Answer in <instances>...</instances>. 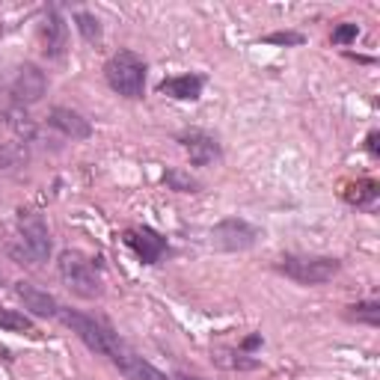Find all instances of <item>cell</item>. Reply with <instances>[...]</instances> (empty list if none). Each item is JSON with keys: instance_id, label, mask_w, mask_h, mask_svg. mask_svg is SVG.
I'll use <instances>...</instances> for the list:
<instances>
[{"instance_id": "obj_1", "label": "cell", "mask_w": 380, "mask_h": 380, "mask_svg": "<svg viewBox=\"0 0 380 380\" xmlns=\"http://www.w3.org/2000/svg\"><path fill=\"white\" fill-rule=\"evenodd\" d=\"M18 244H12L9 253L18 265H45L51 258V232L39 211L21 208L18 211Z\"/></svg>"}, {"instance_id": "obj_2", "label": "cell", "mask_w": 380, "mask_h": 380, "mask_svg": "<svg viewBox=\"0 0 380 380\" xmlns=\"http://www.w3.org/2000/svg\"><path fill=\"white\" fill-rule=\"evenodd\" d=\"M59 280L74 297L81 300H98L104 294V280L96 267V262L89 255H84L81 250H63L59 253Z\"/></svg>"}, {"instance_id": "obj_3", "label": "cell", "mask_w": 380, "mask_h": 380, "mask_svg": "<svg viewBox=\"0 0 380 380\" xmlns=\"http://www.w3.org/2000/svg\"><path fill=\"white\" fill-rule=\"evenodd\" d=\"M146 59L137 51H116L104 63V81L122 98H143L146 93Z\"/></svg>"}, {"instance_id": "obj_4", "label": "cell", "mask_w": 380, "mask_h": 380, "mask_svg": "<svg viewBox=\"0 0 380 380\" xmlns=\"http://www.w3.org/2000/svg\"><path fill=\"white\" fill-rule=\"evenodd\" d=\"M59 321H63L74 336H78L93 354H101V357H113L119 351L122 339L104 324V321H96L93 315H84V312H74V309H63L59 306Z\"/></svg>"}, {"instance_id": "obj_5", "label": "cell", "mask_w": 380, "mask_h": 380, "mask_svg": "<svg viewBox=\"0 0 380 380\" xmlns=\"http://www.w3.org/2000/svg\"><path fill=\"white\" fill-rule=\"evenodd\" d=\"M277 270L300 285H324L342 270V262L333 255H282Z\"/></svg>"}, {"instance_id": "obj_6", "label": "cell", "mask_w": 380, "mask_h": 380, "mask_svg": "<svg viewBox=\"0 0 380 380\" xmlns=\"http://www.w3.org/2000/svg\"><path fill=\"white\" fill-rule=\"evenodd\" d=\"M48 93V74H45L36 63H21L9 71L6 78V96L12 98L15 108H33Z\"/></svg>"}, {"instance_id": "obj_7", "label": "cell", "mask_w": 380, "mask_h": 380, "mask_svg": "<svg viewBox=\"0 0 380 380\" xmlns=\"http://www.w3.org/2000/svg\"><path fill=\"white\" fill-rule=\"evenodd\" d=\"M258 238H262V232L244 217H226L211 229V247L223 253H241V250L255 247Z\"/></svg>"}, {"instance_id": "obj_8", "label": "cell", "mask_w": 380, "mask_h": 380, "mask_svg": "<svg viewBox=\"0 0 380 380\" xmlns=\"http://www.w3.org/2000/svg\"><path fill=\"white\" fill-rule=\"evenodd\" d=\"M39 48L48 59H59L69 48V24L57 9H48L39 24Z\"/></svg>"}, {"instance_id": "obj_9", "label": "cell", "mask_w": 380, "mask_h": 380, "mask_svg": "<svg viewBox=\"0 0 380 380\" xmlns=\"http://www.w3.org/2000/svg\"><path fill=\"white\" fill-rule=\"evenodd\" d=\"M178 143H181V149L188 151V158H190L193 166H211V163H217V161L223 158L220 143H217L211 134L200 131V128L181 131V134H178Z\"/></svg>"}, {"instance_id": "obj_10", "label": "cell", "mask_w": 380, "mask_h": 380, "mask_svg": "<svg viewBox=\"0 0 380 380\" xmlns=\"http://www.w3.org/2000/svg\"><path fill=\"white\" fill-rule=\"evenodd\" d=\"M125 244L143 258V265H158L161 255L166 253V238L155 232L151 226H137L125 232Z\"/></svg>"}, {"instance_id": "obj_11", "label": "cell", "mask_w": 380, "mask_h": 380, "mask_svg": "<svg viewBox=\"0 0 380 380\" xmlns=\"http://www.w3.org/2000/svg\"><path fill=\"white\" fill-rule=\"evenodd\" d=\"M48 125L57 128L63 137H69V140H89V137H93L89 119H84L78 110H71V108H51L48 110Z\"/></svg>"}, {"instance_id": "obj_12", "label": "cell", "mask_w": 380, "mask_h": 380, "mask_svg": "<svg viewBox=\"0 0 380 380\" xmlns=\"http://www.w3.org/2000/svg\"><path fill=\"white\" fill-rule=\"evenodd\" d=\"M110 359H113V366L125 374V380H170L161 369L151 366V362H146L143 357L131 354L125 345H119V351Z\"/></svg>"}, {"instance_id": "obj_13", "label": "cell", "mask_w": 380, "mask_h": 380, "mask_svg": "<svg viewBox=\"0 0 380 380\" xmlns=\"http://www.w3.org/2000/svg\"><path fill=\"white\" fill-rule=\"evenodd\" d=\"M15 294H18V300L24 303V309H30L36 318H57L59 315V303L54 294L42 292V288L30 285V282H18L15 285Z\"/></svg>"}, {"instance_id": "obj_14", "label": "cell", "mask_w": 380, "mask_h": 380, "mask_svg": "<svg viewBox=\"0 0 380 380\" xmlns=\"http://www.w3.org/2000/svg\"><path fill=\"white\" fill-rule=\"evenodd\" d=\"M202 86H205L202 74H178V78H166L158 89L161 96H170L175 101H196L202 96Z\"/></svg>"}, {"instance_id": "obj_15", "label": "cell", "mask_w": 380, "mask_h": 380, "mask_svg": "<svg viewBox=\"0 0 380 380\" xmlns=\"http://www.w3.org/2000/svg\"><path fill=\"white\" fill-rule=\"evenodd\" d=\"M211 359L217 362L220 369H229V372H255L258 366H262V362L258 359H253L250 354H244L238 347H214V351H211Z\"/></svg>"}, {"instance_id": "obj_16", "label": "cell", "mask_w": 380, "mask_h": 380, "mask_svg": "<svg viewBox=\"0 0 380 380\" xmlns=\"http://www.w3.org/2000/svg\"><path fill=\"white\" fill-rule=\"evenodd\" d=\"M163 185L170 188V190H175V193H200L202 190L200 181H196L190 173L178 170V166H173V170L163 173Z\"/></svg>"}, {"instance_id": "obj_17", "label": "cell", "mask_w": 380, "mask_h": 380, "mask_svg": "<svg viewBox=\"0 0 380 380\" xmlns=\"http://www.w3.org/2000/svg\"><path fill=\"white\" fill-rule=\"evenodd\" d=\"M30 161V151H27V143H9L4 151H0V170L9 173V170H21Z\"/></svg>"}, {"instance_id": "obj_18", "label": "cell", "mask_w": 380, "mask_h": 380, "mask_svg": "<svg viewBox=\"0 0 380 380\" xmlns=\"http://www.w3.org/2000/svg\"><path fill=\"white\" fill-rule=\"evenodd\" d=\"M347 318H351V321H357V324L377 327V324H380V303H377V300L354 303V306H347Z\"/></svg>"}, {"instance_id": "obj_19", "label": "cell", "mask_w": 380, "mask_h": 380, "mask_svg": "<svg viewBox=\"0 0 380 380\" xmlns=\"http://www.w3.org/2000/svg\"><path fill=\"white\" fill-rule=\"evenodd\" d=\"M377 196H380L377 181L366 178V181H357V185L347 188L345 200H347V202H354V205H369V202H374V200H377Z\"/></svg>"}, {"instance_id": "obj_20", "label": "cell", "mask_w": 380, "mask_h": 380, "mask_svg": "<svg viewBox=\"0 0 380 380\" xmlns=\"http://www.w3.org/2000/svg\"><path fill=\"white\" fill-rule=\"evenodd\" d=\"M74 24H78V30H81V36H84V42H89V45H98L101 42V21L96 18L93 12H74Z\"/></svg>"}, {"instance_id": "obj_21", "label": "cell", "mask_w": 380, "mask_h": 380, "mask_svg": "<svg viewBox=\"0 0 380 380\" xmlns=\"http://www.w3.org/2000/svg\"><path fill=\"white\" fill-rule=\"evenodd\" d=\"M0 330H6V333H33V321L18 309H4L0 306Z\"/></svg>"}, {"instance_id": "obj_22", "label": "cell", "mask_w": 380, "mask_h": 380, "mask_svg": "<svg viewBox=\"0 0 380 380\" xmlns=\"http://www.w3.org/2000/svg\"><path fill=\"white\" fill-rule=\"evenodd\" d=\"M262 42H267V45H282V48H288V45H303V42H306V36L297 33V30H277V33H267Z\"/></svg>"}, {"instance_id": "obj_23", "label": "cell", "mask_w": 380, "mask_h": 380, "mask_svg": "<svg viewBox=\"0 0 380 380\" xmlns=\"http://www.w3.org/2000/svg\"><path fill=\"white\" fill-rule=\"evenodd\" d=\"M357 36H359V27L351 24V21H345V24H339L336 30H333V45H351Z\"/></svg>"}, {"instance_id": "obj_24", "label": "cell", "mask_w": 380, "mask_h": 380, "mask_svg": "<svg viewBox=\"0 0 380 380\" xmlns=\"http://www.w3.org/2000/svg\"><path fill=\"white\" fill-rule=\"evenodd\" d=\"M255 347H262V333H253V336H247L244 342H241V351L244 354H253Z\"/></svg>"}, {"instance_id": "obj_25", "label": "cell", "mask_w": 380, "mask_h": 380, "mask_svg": "<svg viewBox=\"0 0 380 380\" xmlns=\"http://www.w3.org/2000/svg\"><path fill=\"white\" fill-rule=\"evenodd\" d=\"M377 140H380V134H377V131H372V134L366 137V143H369V151H372V155H380V146H377Z\"/></svg>"}, {"instance_id": "obj_26", "label": "cell", "mask_w": 380, "mask_h": 380, "mask_svg": "<svg viewBox=\"0 0 380 380\" xmlns=\"http://www.w3.org/2000/svg\"><path fill=\"white\" fill-rule=\"evenodd\" d=\"M170 380H205V377H200V374H188V372H178V374H173Z\"/></svg>"}]
</instances>
